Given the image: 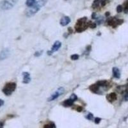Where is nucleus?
<instances>
[{
    "mask_svg": "<svg viewBox=\"0 0 128 128\" xmlns=\"http://www.w3.org/2000/svg\"><path fill=\"white\" fill-rule=\"evenodd\" d=\"M110 87V84L108 81L106 80H102L97 82L95 84H92L89 87L91 91L93 93L97 94H102L106 91L108 90Z\"/></svg>",
    "mask_w": 128,
    "mask_h": 128,
    "instance_id": "1",
    "label": "nucleus"
},
{
    "mask_svg": "<svg viewBox=\"0 0 128 128\" xmlns=\"http://www.w3.org/2000/svg\"><path fill=\"white\" fill-rule=\"evenodd\" d=\"M48 3V0H38V2H36L35 4L32 7H29L26 11V16L28 18H30L32 16L36 14L40 10L42 7L44 6Z\"/></svg>",
    "mask_w": 128,
    "mask_h": 128,
    "instance_id": "2",
    "label": "nucleus"
},
{
    "mask_svg": "<svg viewBox=\"0 0 128 128\" xmlns=\"http://www.w3.org/2000/svg\"><path fill=\"white\" fill-rule=\"evenodd\" d=\"M88 27V21H87V18L84 17V18H80L77 20L75 26V29L76 32L82 33L87 29Z\"/></svg>",
    "mask_w": 128,
    "mask_h": 128,
    "instance_id": "3",
    "label": "nucleus"
},
{
    "mask_svg": "<svg viewBox=\"0 0 128 128\" xmlns=\"http://www.w3.org/2000/svg\"><path fill=\"white\" fill-rule=\"evenodd\" d=\"M17 84L14 82H9L6 83L2 89V92L5 96H10L16 90Z\"/></svg>",
    "mask_w": 128,
    "mask_h": 128,
    "instance_id": "4",
    "label": "nucleus"
},
{
    "mask_svg": "<svg viewBox=\"0 0 128 128\" xmlns=\"http://www.w3.org/2000/svg\"><path fill=\"white\" fill-rule=\"evenodd\" d=\"M19 0H3L0 2V9L8 10L14 7Z\"/></svg>",
    "mask_w": 128,
    "mask_h": 128,
    "instance_id": "5",
    "label": "nucleus"
},
{
    "mask_svg": "<svg viewBox=\"0 0 128 128\" xmlns=\"http://www.w3.org/2000/svg\"><path fill=\"white\" fill-rule=\"evenodd\" d=\"M124 20L122 19H117L116 18H110L107 20V24L109 26H112L113 28H116V26L121 24Z\"/></svg>",
    "mask_w": 128,
    "mask_h": 128,
    "instance_id": "6",
    "label": "nucleus"
},
{
    "mask_svg": "<svg viewBox=\"0 0 128 128\" xmlns=\"http://www.w3.org/2000/svg\"><path fill=\"white\" fill-rule=\"evenodd\" d=\"M65 92V89L63 87H60L59 88H58L56 90V92H54V93L52 94L51 96H50L49 99H48V101H52V100H54L55 99H56L57 98H58L60 96L63 94Z\"/></svg>",
    "mask_w": 128,
    "mask_h": 128,
    "instance_id": "7",
    "label": "nucleus"
},
{
    "mask_svg": "<svg viewBox=\"0 0 128 128\" xmlns=\"http://www.w3.org/2000/svg\"><path fill=\"white\" fill-rule=\"evenodd\" d=\"M78 99V97L76 94H72L69 99H67L65 100L63 102V106L65 107H70V106H72L74 102L76 101Z\"/></svg>",
    "mask_w": 128,
    "mask_h": 128,
    "instance_id": "8",
    "label": "nucleus"
},
{
    "mask_svg": "<svg viewBox=\"0 0 128 128\" xmlns=\"http://www.w3.org/2000/svg\"><path fill=\"white\" fill-rule=\"evenodd\" d=\"M108 0H94L92 3V8L94 9H98L102 8L108 3Z\"/></svg>",
    "mask_w": 128,
    "mask_h": 128,
    "instance_id": "9",
    "label": "nucleus"
},
{
    "mask_svg": "<svg viewBox=\"0 0 128 128\" xmlns=\"http://www.w3.org/2000/svg\"><path fill=\"white\" fill-rule=\"evenodd\" d=\"M61 46H62L61 42H60V41H58V40L56 41V42L54 43V44L52 45V48H51V50H50V51H48V53L50 54V55H51V54H52L54 52H56V51H58V50L61 48Z\"/></svg>",
    "mask_w": 128,
    "mask_h": 128,
    "instance_id": "10",
    "label": "nucleus"
},
{
    "mask_svg": "<svg viewBox=\"0 0 128 128\" xmlns=\"http://www.w3.org/2000/svg\"><path fill=\"white\" fill-rule=\"evenodd\" d=\"M10 51L8 48H4L0 52V60H5L10 56Z\"/></svg>",
    "mask_w": 128,
    "mask_h": 128,
    "instance_id": "11",
    "label": "nucleus"
},
{
    "mask_svg": "<svg viewBox=\"0 0 128 128\" xmlns=\"http://www.w3.org/2000/svg\"><path fill=\"white\" fill-rule=\"evenodd\" d=\"M22 76H23V80H22V83L24 84H28L31 82V78L30 74L28 72H22Z\"/></svg>",
    "mask_w": 128,
    "mask_h": 128,
    "instance_id": "12",
    "label": "nucleus"
},
{
    "mask_svg": "<svg viewBox=\"0 0 128 128\" xmlns=\"http://www.w3.org/2000/svg\"><path fill=\"white\" fill-rule=\"evenodd\" d=\"M70 20H70V18L69 17H68V16H65V17H64V18H62L61 19V20L60 21V24L61 26H66L70 23Z\"/></svg>",
    "mask_w": 128,
    "mask_h": 128,
    "instance_id": "13",
    "label": "nucleus"
},
{
    "mask_svg": "<svg viewBox=\"0 0 128 128\" xmlns=\"http://www.w3.org/2000/svg\"><path fill=\"white\" fill-rule=\"evenodd\" d=\"M117 98V96H116V94L114 92H112V93L109 94L106 96V99L109 101V102H112L115 101V100Z\"/></svg>",
    "mask_w": 128,
    "mask_h": 128,
    "instance_id": "14",
    "label": "nucleus"
},
{
    "mask_svg": "<svg viewBox=\"0 0 128 128\" xmlns=\"http://www.w3.org/2000/svg\"><path fill=\"white\" fill-rule=\"evenodd\" d=\"M112 72H113V76L115 78L118 79L120 78V71L117 67H114L112 69Z\"/></svg>",
    "mask_w": 128,
    "mask_h": 128,
    "instance_id": "15",
    "label": "nucleus"
},
{
    "mask_svg": "<svg viewBox=\"0 0 128 128\" xmlns=\"http://www.w3.org/2000/svg\"><path fill=\"white\" fill-rule=\"evenodd\" d=\"M36 3V0H26V5L28 7H32Z\"/></svg>",
    "mask_w": 128,
    "mask_h": 128,
    "instance_id": "16",
    "label": "nucleus"
},
{
    "mask_svg": "<svg viewBox=\"0 0 128 128\" xmlns=\"http://www.w3.org/2000/svg\"><path fill=\"white\" fill-rule=\"evenodd\" d=\"M44 128H56V126L54 123L52 122H50V123H48V124H45L44 126Z\"/></svg>",
    "mask_w": 128,
    "mask_h": 128,
    "instance_id": "17",
    "label": "nucleus"
},
{
    "mask_svg": "<svg viewBox=\"0 0 128 128\" xmlns=\"http://www.w3.org/2000/svg\"><path fill=\"white\" fill-rule=\"evenodd\" d=\"M123 10H124V8H123L122 5H118L117 7H116V12H118V13H120Z\"/></svg>",
    "mask_w": 128,
    "mask_h": 128,
    "instance_id": "18",
    "label": "nucleus"
},
{
    "mask_svg": "<svg viewBox=\"0 0 128 128\" xmlns=\"http://www.w3.org/2000/svg\"><path fill=\"white\" fill-rule=\"evenodd\" d=\"M79 58H80V56H79L78 54H74L70 56V58H71L72 60H78Z\"/></svg>",
    "mask_w": 128,
    "mask_h": 128,
    "instance_id": "19",
    "label": "nucleus"
},
{
    "mask_svg": "<svg viewBox=\"0 0 128 128\" xmlns=\"http://www.w3.org/2000/svg\"><path fill=\"white\" fill-rule=\"evenodd\" d=\"M124 11L126 14L128 13V1H127L124 4Z\"/></svg>",
    "mask_w": 128,
    "mask_h": 128,
    "instance_id": "20",
    "label": "nucleus"
},
{
    "mask_svg": "<svg viewBox=\"0 0 128 128\" xmlns=\"http://www.w3.org/2000/svg\"><path fill=\"white\" fill-rule=\"evenodd\" d=\"M94 118V115L93 114H92L91 113H89L86 116V119L89 120H92Z\"/></svg>",
    "mask_w": 128,
    "mask_h": 128,
    "instance_id": "21",
    "label": "nucleus"
},
{
    "mask_svg": "<svg viewBox=\"0 0 128 128\" xmlns=\"http://www.w3.org/2000/svg\"><path fill=\"white\" fill-rule=\"evenodd\" d=\"M100 121H101V118H99V117H96L94 119V122L96 124H99L100 122Z\"/></svg>",
    "mask_w": 128,
    "mask_h": 128,
    "instance_id": "22",
    "label": "nucleus"
},
{
    "mask_svg": "<svg viewBox=\"0 0 128 128\" xmlns=\"http://www.w3.org/2000/svg\"><path fill=\"white\" fill-rule=\"evenodd\" d=\"M42 52H43V51H37V52H35V54H34V55H35V56H40L41 54H42Z\"/></svg>",
    "mask_w": 128,
    "mask_h": 128,
    "instance_id": "23",
    "label": "nucleus"
},
{
    "mask_svg": "<svg viewBox=\"0 0 128 128\" xmlns=\"http://www.w3.org/2000/svg\"><path fill=\"white\" fill-rule=\"evenodd\" d=\"M92 19H97L98 18H99V17H98V16H97V14H96V13H95V12H94V13H92Z\"/></svg>",
    "mask_w": 128,
    "mask_h": 128,
    "instance_id": "24",
    "label": "nucleus"
},
{
    "mask_svg": "<svg viewBox=\"0 0 128 128\" xmlns=\"http://www.w3.org/2000/svg\"><path fill=\"white\" fill-rule=\"evenodd\" d=\"M124 100L126 101H128V91L124 94Z\"/></svg>",
    "mask_w": 128,
    "mask_h": 128,
    "instance_id": "25",
    "label": "nucleus"
},
{
    "mask_svg": "<svg viewBox=\"0 0 128 128\" xmlns=\"http://www.w3.org/2000/svg\"><path fill=\"white\" fill-rule=\"evenodd\" d=\"M4 122H3V121H1V122H0V128H3V127H4Z\"/></svg>",
    "mask_w": 128,
    "mask_h": 128,
    "instance_id": "26",
    "label": "nucleus"
},
{
    "mask_svg": "<svg viewBox=\"0 0 128 128\" xmlns=\"http://www.w3.org/2000/svg\"><path fill=\"white\" fill-rule=\"evenodd\" d=\"M4 104V100L0 99V107H2Z\"/></svg>",
    "mask_w": 128,
    "mask_h": 128,
    "instance_id": "27",
    "label": "nucleus"
},
{
    "mask_svg": "<svg viewBox=\"0 0 128 128\" xmlns=\"http://www.w3.org/2000/svg\"><path fill=\"white\" fill-rule=\"evenodd\" d=\"M105 15H106V17H108V16H110V12H106V14H105Z\"/></svg>",
    "mask_w": 128,
    "mask_h": 128,
    "instance_id": "28",
    "label": "nucleus"
}]
</instances>
